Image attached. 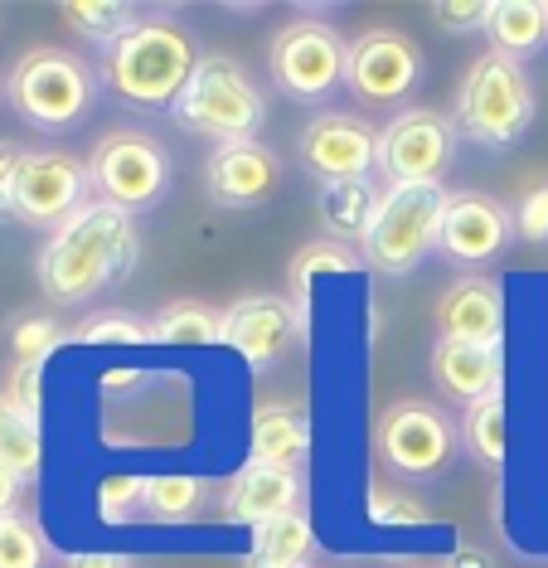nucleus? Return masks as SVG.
Returning <instances> with one entry per match:
<instances>
[{"mask_svg":"<svg viewBox=\"0 0 548 568\" xmlns=\"http://www.w3.org/2000/svg\"><path fill=\"white\" fill-rule=\"evenodd\" d=\"M510 243H515V210H505L500 200L480 195V190L447 195L442 234H437L442 257H451V263H461V267H486L510 248Z\"/></svg>","mask_w":548,"mask_h":568,"instance_id":"14","label":"nucleus"},{"mask_svg":"<svg viewBox=\"0 0 548 568\" xmlns=\"http://www.w3.org/2000/svg\"><path fill=\"white\" fill-rule=\"evenodd\" d=\"M204 500H209V486L200 476H146L141 510L161 525H190L204 515Z\"/></svg>","mask_w":548,"mask_h":568,"instance_id":"25","label":"nucleus"},{"mask_svg":"<svg viewBox=\"0 0 548 568\" xmlns=\"http://www.w3.org/2000/svg\"><path fill=\"white\" fill-rule=\"evenodd\" d=\"M505 335V292L490 277H461L437 302V341L500 345Z\"/></svg>","mask_w":548,"mask_h":568,"instance_id":"18","label":"nucleus"},{"mask_svg":"<svg viewBox=\"0 0 548 568\" xmlns=\"http://www.w3.org/2000/svg\"><path fill=\"white\" fill-rule=\"evenodd\" d=\"M486 40L495 54L519 59V63L539 54L548 44V0H490Z\"/></svg>","mask_w":548,"mask_h":568,"instance_id":"21","label":"nucleus"},{"mask_svg":"<svg viewBox=\"0 0 548 568\" xmlns=\"http://www.w3.org/2000/svg\"><path fill=\"white\" fill-rule=\"evenodd\" d=\"M515 234L525 243H548V185L529 190L515 210Z\"/></svg>","mask_w":548,"mask_h":568,"instance_id":"36","label":"nucleus"},{"mask_svg":"<svg viewBox=\"0 0 548 568\" xmlns=\"http://www.w3.org/2000/svg\"><path fill=\"white\" fill-rule=\"evenodd\" d=\"M267 69H272V83H277L282 98L302 102V108H325V102L345 88L349 44L335 24L302 16L286 24V30H277Z\"/></svg>","mask_w":548,"mask_h":568,"instance_id":"8","label":"nucleus"},{"mask_svg":"<svg viewBox=\"0 0 548 568\" xmlns=\"http://www.w3.org/2000/svg\"><path fill=\"white\" fill-rule=\"evenodd\" d=\"M151 341H161V345H219L224 341V316H214L200 302H171L151 321Z\"/></svg>","mask_w":548,"mask_h":568,"instance_id":"26","label":"nucleus"},{"mask_svg":"<svg viewBox=\"0 0 548 568\" xmlns=\"http://www.w3.org/2000/svg\"><path fill=\"white\" fill-rule=\"evenodd\" d=\"M345 267H359V257L345 248V243H311L292 257V267H286V282H292V306L296 312H311V287H316L321 273H345Z\"/></svg>","mask_w":548,"mask_h":568,"instance_id":"28","label":"nucleus"},{"mask_svg":"<svg viewBox=\"0 0 548 568\" xmlns=\"http://www.w3.org/2000/svg\"><path fill=\"white\" fill-rule=\"evenodd\" d=\"M73 341H83V345H146L151 326L136 316H126V312H98L73 331Z\"/></svg>","mask_w":548,"mask_h":568,"instance_id":"31","label":"nucleus"},{"mask_svg":"<svg viewBox=\"0 0 548 568\" xmlns=\"http://www.w3.org/2000/svg\"><path fill=\"white\" fill-rule=\"evenodd\" d=\"M6 98L39 132H69L93 112L98 73L69 49H30L10 69Z\"/></svg>","mask_w":548,"mask_h":568,"instance_id":"5","label":"nucleus"},{"mask_svg":"<svg viewBox=\"0 0 548 568\" xmlns=\"http://www.w3.org/2000/svg\"><path fill=\"white\" fill-rule=\"evenodd\" d=\"M171 112L185 132L214 146H233V141H257V132L267 126V93L247 79L239 59L204 54Z\"/></svg>","mask_w":548,"mask_h":568,"instance_id":"4","label":"nucleus"},{"mask_svg":"<svg viewBox=\"0 0 548 568\" xmlns=\"http://www.w3.org/2000/svg\"><path fill=\"white\" fill-rule=\"evenodd\" d=\"M10 413H16V408H10V404H6V394H0V428H6V418H10Z\"/></svg>","mask_w":548,"mask_h":568,"instance_id":"42","label":"nucleus"},{"mask_svg":"<svg viewBox=\"0 0 548 568\" xmlns=\"http://www.w3.org/2000/svg\"><path fill=\"white\" fill-rule=\"evenodd\" d=\"M59 16L69 20L83 40H93L102 49L116 44L141 20L132 6H122V0H69V6H59Z\"/></svg>","mask_w":548,"mask_h":568,"instance_id":"27","label":"nucleus"},{"mask_svg":"<svg viewBox=\"0 0 548 568\" xmlns=\"http://www.w3.org/2000/svg\"><path fill=\"white\" fill-rule=\"evenodd\" d=\"M442 210H447L442 185H388L369 234L359 243L364 267L384 277H408L413 267H423L427 253H437Z\"/></svg>","mask_w":548,"mask_h":568,"instance_id":"6","label":"nucleus"},{"mask_svg":"<svg viewBox=\"0 0 548 568\" xmlns=\"http://www.w3.org/2000/svg\"><path fill=\"white\" fill-rule=\"evenodd\" d=\"M200 40L171 16H141L116 44L102 49V88L136 112H171L200 69Z\"/></svg>","mask_w":548,"mask_h":568,"instance_id":"2","label":"nucleus"},{"mask_svg":"<svg viewBox=\"0 0 548 568\" xmlns=\"http://www.w3.org/2000/svg\"><path fill=\"white\" fill-rule=\"evenodd\" d=\"M378 200H384V190L369 180H341V185H321V224L325 234H331V243H364V234H369L374 214H378Z\"/></svg>","mask_w":548,"mask_h":568,"instance_id":"22","label":"nucleus"},{"mask_svg":"<svg viewBox=\"0 0 548 568\" xmlns=\"http://www.w3.org/2000/svg\"><path fill=\"white\" fill-rule=\"evenodd\" d=\"M141 257L136 214L88 200L69 224H59L39 248V292L59 306H83L108 287H122Z\"/></svg>","mask_w":548,"mask_h":568,"instance_id":"1","label":"nucleus"},{"mask_svg":"<svg viewBox=\"0 0 548 568\" xmlns=\"http://www.w3.org/2000/svg\"><path fill=\"white\" fill-rule=\"evenodd\" d=\"M447 568H490V559H486L480 549H466V554H456V559H451Z\"/></svg>","mask_w":548,"mask_h":568,"instance_id":"41","label":"nucleus"},{"mask_svg":"<svg viewBox=\"0 0 548 568\" xmlns=\"http://www.w3.org/2000/svg\"><path fill=\"white\" fill-rule=\"evenodd\" d=\"M427 59L408 34L398 30H369L349 44V69H345V88L359 108L374 112H408L413 93L423 88Z\"/></svg>","mask_w":548,"mask_h":568,"instance_id":"11","label":"nucleus"},{"mask_svg":"<svg viewBox=\"0 0 548 568\" xmlns=\"http://www.w3.org/2000/svg\"><path fill=\"white\" fill-rule=\"evenodd\" d=\"M306 331V316L296 312L286 296H272V292H253V296H239V302L224 312V341L243 365L253 369H267L286 355V345Z\"/></svg>","mask_w":548,"mask_h":568,"instance_id":"15","label":"nucleus"},{"mask_svg":"<svg viewBox=\"0 0 548 568\" xmlns=\"http://www.w3.org/2000/svg\"><path fill=\"white\" fill-rule=\"evenodd\" d=\"M69 568H132L126 554H73Z\"/></svg>","mask_w":548,"mask_h":568,"instance_id":"39","label":"nucleus"},{"mask_svg":"<svg viewBox=\"0 0 548 568\" xmlns=\"http://www.w3.org/2000/svg\"><path fill=\"white\" fill-rule=\"evenodd\" d=\"M311 554H316V525L306 510H292L253 529L247 568H306Z\"/></svg>","mask_w":548,"mask_h":568,"instance_id":"23","label":"nucleus"},{"mask_svg":"<svg viewBox=\"0 0 548 568\" xmlns=\"http://www.w3.org/2000/svg\"><path fill=\"white\" fill-rule=\"evenodd\" d=\"M461 443L480 467H490V471L505 467V457H510V413H505V394H490V398H480V404L466 408Z\"/></svg>","mask_w":548,"mask_h":568,"instance_id":"24","label":"nucleus"},{"mask_svg":"<svg viewBox=\"0 0 548 568\" xmlns=\"http://www.w3.org/2000/svg\"><path fill=\"white\" fill-rule=\"evenodd\" d=\"M88 195H93L88 161L63 156V151H24L10 185V214L34 229H59L83 210Z\"/></svg>","mask_w":548,"mask_h":568,"instance_id":"12","label":"nucleus"},{"mask_svg":"<svg viewBox=\"0 0 548 568\" xmlns=\"http://www.w3.org/2000/svg\"><path fill=\"white\" fill-rule=\"evenodd\" d=\"M88 180H93L98 204H112L122 214H141L171 195L175 161L155 136L122 126V132H108L88 151Z\"/></svg>","mask_w":548,"mask_h":568,"instance_id":"7","label":"nucleus"},{"mask_svg":"<svg viewBox=\"0 0 548 568\" xmlns=\"http://www.w3.org/2000/svg\"><path fill=\"white\" fill-rule=\"evenodd\" d=\"M296 161L321 185L378 175V132L355 112H321L296 136Z\"/></svg>","mask_w":548,"mask_h":568,"instance_id":"13","label":"nucleus"},{"mask_svg":"<svg viewBox=\"0 0 548 568\" xmlns=\"http://www.w3.org/2000/svg\"><path fill=\"white\" fill-rule=\"evenodd\" d=\"M282 185V161L263 141H233V146H214L204 161V190L224 210H257L277 195Z\"/></svg>","mask_w":548,"mask_h":568,"instance_id":"16","label":"nucleus"},{"mask_svg":"<svg viewBox=\"0 0 548 568\" xmlns=\"http://www.w3.org/2000/svg\"><path fill=\"white\" fill-rule=\"evenodd\" d=\"M433 379L447 398L471 408L490 394H505V355H500V345L437 341L433 345Z\"/></svg>","mask_w":548,"mask_h":568,"instance_id":"19","label":"nucleus"},{"mask_svg":"<svg viewBox=\"0 0 548 568\" xmlns=\"http://www.w3.org/2000/svg\"><path fill=\"white\" fill-rule=\"evenodd\" d=\"M369 515H374L378 525H423V520H427V510L413 506V500L398 496V490H374Z\"/></svg>","mask_w":548,"mask_h":568,"instance_id":"37","label":"nucleus"},{"mask_svg":"<svg viewBox=\"0 0 548 568\" xmlns=\"http://www.w3.org/2000/svg\"><path fill=\"white\" fill-rule=\"evenodd\" d=\"M306 568H316V564H306Z\"/></svg>","mask_w":548,"mask_h":568,"instance_id":"43","label":"nucleus"},{"mask_svg":"<svg viewBox=\"0 0 548 568\" xmlns=\"http://www.w3.org/2000/svg\"><path fill=\"white\" fill-rule=\"evenodd\" d=\"M49 539L30 515H0V568H44Z\"/></svg>","mask_w":548,"mask_h":568,"instance_id":"30","label":"nucleus"},{"mask_svg":"<svg viewBox=\"0 0 548 568\" xmlns=\"http://www.w3.org/2000/svg\"><path fill=\"white\" fill-rule=\"evenodd\" d=\"M306 500V476L286 471V467H267V462H247L233 471V481L224 486V520L233 525H267L277 515L302 510Z\"/></svg>","mask_w":548,"mask_h":568,"instance_id":"17","label":"nucleus"},{"mask_svg":"<svg viewBox=\"0 0 548 568\" xmlns=\"http://www.w3.org/2000/svg\"><path fill=\"white\" fill-rule=\"evenodd\" d=\"M427 20L437 24L442 34H486L490 20V0H433L427 6Z\"/></svg>","mask_w":548,"mask_h":568,"instance_id":"32","label":"nucleus"},{"mask_svg":"<svg viewBox=\"0 0 548 568\" xmlns=\"http://www.w3.org/2000/svg\"><path fill=\"white\" fill-rule=\"evenodd\" d=\"M316 452V423L302 404H263L253 413V462L302 471Z\"/></svg>","mask_w":548,"mask_h":568,"instance_id":"20","label":"nucleus"},{"mask_svg":"<svg viewBox=\"0 0 548 568\" xmlns=\"http://www.w3.org/2000/svg\"><path fill=\"white\" fill-rule=\"evenodd\" d=\"M534 108H539V98H534V79L525 63L486 49L456 88L451 126L456 136L480 151H510L534 126Z\"/></svg>","mask_w":548,"mask_h":568,"instance_id":"3","label":"nucleus"},{"mask_svg":"<svg viewBox=\"0 0 548 568\" xmlns=\"http://www.w3.org/2000/svg\"><path fill=\"white\" fill-rule=\"evenodd\" d=\"M0 467L20 476V481H39V471H44V433H39V423L10 413L6 428H0Z\"/></svg>","mask_w":548,"mask_h":568,"instance_id":"29","label":"nucleus"},{"mask_svg":"<svg viewBox=\"0 0 548 568\" xmlns=\"http://www.w3.org/2000/svg\"><path fill=\"white\" fill-rule=\"evenodd\" d=\"M102 515L108 520H126L141 500H146V481H136V476H112V481H102Z\"/></svg>","mask_w":548,"mask_h":568,"instance_id":"35","label":"nucleus"},{"mask_svg":"<svg viewBox=\"0 0 548 568\" xmlns=\"http://www.w3.org/2000/svg\"><path fill=\"white\" fill-rule=\"evenodd\" d=\"M6 404L16 408L20 418H30V423L44 418V365H16L10 389H6Z\"/></svg>","mask_w":548,"mask_h":568,"instance_id":"34","label":"nucleus"},{"mask_svg":"<svg viewBox=\"0 0 548 568\" xmlns=\"http://www.w3.org/2000/svg\"><path fill=\"white\" fill-rule=\"evenodd\" d=\"M456 126L447 112L408 108L378 132V175L388 185H442L456 165Z\"/></svg>","mask_w":548,"mask_h":568,"instance_id":"10","label":"nucleus"},{"mask_svg":"<svg viewBox=\"0 0 548 568\" xmlns=\"http://www.w3.org/2000/svg\"><path fill=\"white\" fill-rule=\"evenodd\" d=\"M59 341H63V331L49 316H24V321H16V331H10V345H16L20 365H44V355L54 351Z\"/></svg>","mask_w":548,"mask_h":568,"instance_id":"33","label":"nucleus"},{"mask_svg":"<svg viewBox=\"0 0 548 568\" xmlns=\"http://www.w3.org/2000/svg\"><path fill=\"white\" fill-rule=\"evenodd\" d=\"M20 161H24V151L16 141H0V214H10V185H16Z\"/></svg>","mask_w":548,"mask_h":568,"instance_id":"38","label":"nucleus"},{"mask_svg":"<svg viewBox=\"0 0 548 568\" xmlns=\"http://www.w3.org/2000/svg\"><path fill=\"white\" fill-rule=\"evenodd\" d=\"M20 476H10L6 467H0V515H16V500H20Z\"/></svg>","mask_w":548,"mask_h":568,"instance_id":"40","label":"nucleus"},{"mask_svg":"<svg viewBox=\"0 0 548 568\" xmlns=\"http://www.w3.org/2000/svg\"><path fill=\"white\" fill-rule=\"evenodd\" d=\"M378 462L413 481H433L456 462L461 447V428L451 423L447 408L427 404V398H403V404L378 413Z\"/></svg>","mask_w":548,"mask_h":568,"instance_id":"9","label":"nucleus"}]
</instances>
